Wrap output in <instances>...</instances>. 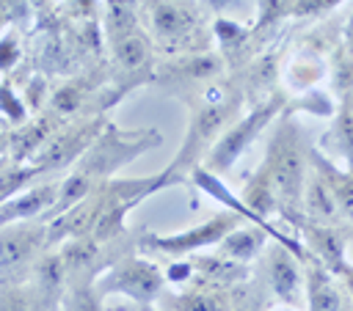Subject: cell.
<instances>
[{
    "instance_id": "d6a6232c",
    "label": "cell",
    "mask_w": 353,
    "mask_h": 311,
    "mask_svg": "<svg viewBox=\"0 0 353 311\" xmlns=\"http://www.w3.org/2000/svg\"><path fill=\"white\" fill-rule=\"evenodd\" d=\"M265 311H301V308H292V305H281V303H270Z\"/></svg>"
},
{
    "instance_id": "4dcf8cb0",
    "label": "cell",
    "mask_w": 353,
    "mask_h": 311,
    "mask_svg": "<svg viewBox=\"0 0 353 311\" xmlns=\"http://www.w3.org/2000/svg\"><path fill=\"white\" fill-rule=\"evenodd\" d=\"M105 311H160L154 305H138V303H113V305H105Z\"/></svg>"
},
{
    "instance_id": "52a82bcc",
    "label": "cell",
    "mask_w": 353,
    "mask_h": 311,
    "mask_svg": "<svg viewBox=\"0 0 353 311\" xmlns=\"http://www.w3.org/2000/svg\"><path fill=\"white\" fill-rule=\"evenodd\" d=\"M94 292L102 303H108L113 294H121L130 303L154 305L157 297L165 292L163 264H157L154 259H149L138 250L127 253L94 281Z\"/></svg>"
},
{
    "instance_id": "5b68a950",
    "label": "cell",
    "mask_w": 353,
    "mask_h": 311,
    "mask_svg": "<svg viewBox=\"0 0 353 311\" xmlns=\"http://www.w3.org/2000/svg\"><path fill=\"white\" fill-rule=\"evenodd\" d=\"M287 110V96L279 91L273 94L270 99L265 102H256V105H248L243 110V116L215 140V146L207 151V157L201 160V171L215 176V179H223L243 157L245 151L256 143V138L268 129V124H273L281 113Z\"/></svg>"
},
{
    "instance_id": "30bf717a",
    "label": "cell",
    "mask_w": 353,
    "mask_h": 311,
    "mask_svg": "<svg viewBox=\"0 0 353 311\" xmlns=\"http://www.w3.org/2000/svg\"><path fill=\"white\" fill-rule=\"evenodd\" d=\"M47 250V223L28 220L0 228V283H25L36 259Z\"/></svg>"
},
{
    "instance_id": "44dd1931",
    "label": "cell",
    "mask_w": 353,
    "mask_h": 311,
    "mask_svg": "<svg viewBox=\"0 0 353 311\" xmlns=\"http://www.w3.org/2000/svg\"><path fill=\"white\" fill-rule=\"evenodd\" d=\"M268 242H270V234H268L262 226L245 223V226L232 228V231L215 245V253H221L223 259H229V261H234V264L254 267V261L262 256V250H265Z\"/></svg>"
},
{
    "instance_id": "8fae6325",
    "label": "cell",
    "mask_w": 353,
    "mask_h": 311,
    "mask_svg": "<svg viewBox=\"0 0 353 311\" xmlns=\"http://www.w3.org/2000/svg\"><path fill=\"white\" fill-rule=\"evenodd\" d=\"M254 272L262 278L273 303L303 308V259L281 242H268L254 261Z\"/></svg>"
},
{
    "instance_id": "9a60e30c",
    "label": "cell",
    "mask_w": 353,
    "mask_h": 311,
    "mask_svg": "<svg viewBox=\"0 0 353 311\" xmlns=\"http://www.w3.org/2000/svg\"><path fill=\"white\" fill-rule=\"evenodd\" d=\"M303 308L306 311H350V283L334 278L309 253L303 256Z\"/></svg>"
},
{
    "instance_id": "4316f807",
    "label": "cell",
    "mask_w": 353,
    "mask_h": 311,
    "mask_svg": "<svg viewBox=\"0 0 353 311\" xmlns=\"http://www.w3.org/2000/svg\"><path fill=\"white\" fill-rule=\"evenodd\" d=\"M0 311H47L33 286L25 283H0Z\"/></svg>"
},
{
    "instance_id": "d4e9b609",
    "label": "cell",
    "mask_w": 353,
    "mask_h": 311,
    "mask_svg": "<svg viewBox=\"0 0 353 311\" xmlns=\"http://www.w3.org/2000/svg\"><path fill=\"white\" fill-rule=\"evenodd\" d=\"M270 303H273V300H270V294H268L262 278H259V275L254 272V267H251V275H248L243 283H237V286L232 289L229 311H265Z\"/></svg>"
},
{
    "instance_id": "4fadbf2b",
    "label": "cell",
    "mask_w": 353,
    "mask_h": 311,
    "mask_svg": "<svg viewBox=\"0 0 353 311\" xmlns=\"http://www.w3.org/2000/svg\"><path fill=\"white\" fill-rule=\"evenodd\" d=\"M295 231L303 253L320 261L334 278L350 283V226H317L301 220Z\"/></svg>"
},
{
    "instance_id": "ba28073f",
    "label": "cell",
    "mask_w": 353,
    "mask_h": 311,
    "mask_svg": "<svg viewBox=\"0 0 353 311\" xmlns=\"http://www.w3.org/2000/svg\"><path fill=\"white\" fill-rule=\"evenodd\" d=\"M243 223H245V217L237 215L234 209H221V212L210 215L204 223L190 226L185 231L154 234V231L143 228L141 239H138V253H157V256H168V259H185L193 253H204V250H212L232 228H237Z\"/></svg>"
},
{
    "instance_id": "3957f363",
    "label": "cell",
    "mask_w": 353,
    "mask_h": 311,
    "mask_svg": "<svg viewBox=\"0 0 353 311\" xmlns=\"http://www.w3.org/2000/svg\"><path fill=\"white\" fill-rule=\"evenodd\" d=\"M212 17H215V3H188V0L138 3V19L154 47L157 61L215 50L210 30Z\"/></svg>"
},
{
    "instance_id": "f1b7e54d",
    "label": "cell",
    "mask_w": 353,
    "mask_h": 311,
    "mask_svg": "<svg viewBox=\"0 0 353 311\" xmlns=\"http://www.w3.org/2000/svg\"><path fill=\"white\" fill-rule=\"evenodd\" d=\"M58 311H105V303L97 297L94 286H66Z\"/></svg>"
},
{
    "instance_id": "6da1fadb",
    "label": "cell",
    "mask_w": 353,
    "mask_h": 311,
    "mask_svg": "<svg viewBox=\"0 0 353 311\" xmlns=\"http://www.w3.org/2000/svg\"><path fill=\"white\" fill-rule=\"evenodd\" d=\"M176 99L185 102L190 116H188L185 140L174 154V160L165 165V171L171 173L174 184H188L190 171L201 165V160L215 146V140L243 116L245 99L234 74H223L210 83H201L179 94Z\"/></svg>"
},
{
    "instance_id": "2e32d148",
    "label": "cell",
    "mask_w": 353,
    "mask_h": 311,
    "mask_svg": "<svg viewBox=\"0 0 353 311\" xmlns=\"http://www.w3.org/2000/svg\"><path fill=\"white\" fill-rule=\"evenodd\" d=\"M63 124H66V121L58 118L55 113L41 110V113L30 116L22 127L8 129V162H11L14 168L28 165V162L41 151V146H44Z\"/></svg>"
},
{
    "instance_id": "7c38bea8",
    "label": "cell",
    "mask_w": 353,
    "mask_h": 311,
    "mask_svg": "<svg viewBox=\"0 0 353 311\" xmlns=\"http://www.w3.org/2000/svg\"><path fill=\"white\" fill-rule=\"evenodd\" d=\"M223 74H232L226 69L223 58L218 55V50H207V52H193V55L154 61L149 85L165 91L168 96H179V94L196 88V85L210 83V80L223 77Z\"/></svg>"
},
{
    "instance_id": "83f0119b",
    "label": "cell",
    "mask_w": 353,
    "mask_h": 311,
    "mask_svg": "<svg viewBox=\"0 0 353 311\" xmlns=\"http://www.w3.org/2000/svg\"><path fill=\"white\" fill-rule=\"evenodd\" d=\"M28 118H30V113H28V107H25V102H22V96H19V91L3 77V80H0V121H3V127H6V129H17V127H22Z\"/></svg>"
},
{
    "instance_id": "7a4b0ae2",
    "label": "cell",
    "mask_w": 353,
    "mask_h": 311,
    "mask_svg": "<svg viewBox=\"0 0 353 311\" xmlns=\"http://www.w3.org/2000/svg\"><path fill=\"white\" fill-rule=\"evenodd\" d=\"M160 143H163V132L160 129H152V127L124 129L116 121H108L102 127V132L94 138V143L83 151V157L61 176L55 206L50 209L47 220H52L61 212H66L69 206H74L94 187L105 184L108 179H116V173L121 168H127L141 154L157 149Z\"/></svg>"
},
{
    "instance_id": "d6986e66",
    "label": "cell",
    "mask_w": 353,
    "mask_h": 311,
    "mask_svg": "<svg viewBox=\"0 0 353 311\" xmlns=\"http://www.w3.org/2000/svg\"><path fill=\"white\" fill-rule=\"evenodd\" d=\"M28 283L33 286V292L39 294V300L44 303L47 311H58L61 297L66 292V270H63V261L55 248H47L36 259V264L28 275Z\"/></svg>"
},
{
    "instance_id": "9c48e42d",
    "label": "cell",
    "mask_w": 353,
    "mask_h": 311,
    "mask_svg": "<svg viewBox=\"0 0 353 311\" xmlns=\"http://www.w3.org/2000/svg\"><path fill=\"white\" fill-rule=\"evenodd\" d=\"M108 116H80L66 121L44 146L41 151L28 162L39 176H63L80 157L83 151L94 143V138L102 132L108 124Z\"/></svg>"
},
{
    "instance_id": "484cf974",
    "label": "cell",
    "mask_w": 353,
    "mask_h": 311,
    "mask_svg": "<svg viewBox=\"0 0 353 311\" xmlns=\"http://www.w3.org/2000/svg\"><path fill=\"white\" fill-rule=\"evenodd\" d=\"M25 61V30L8 25L0 33V77H11Z\"/></svg>"
},
{
    "instance_id": "ffe728a7",
    "label": "cell",
    "mask_w": 353,
    "mask_h": 311,
    "mask_svg": "<svg viewBox=\"0 0 353 311\" xmlns=\"http://www.w3.org/2000/svg\"><path fill=\"white\" fill-rule=\"evenodd\" d=\"M190 267H193V283H207V286H221V289H234L237 283H243L251 275V267L234 264L229 259H223L215 250H204V253H193L188 256Z\"/></svg>"
},
{
    "instance_id": "8992f818",
    "label": "cell",
    "mask_w": 353,
    "mask_h": 311,
    "mask_svg": "<svg viewBox=\"0 0 353 311\" xmlns=\"http://www.w3.org/2000/svg\"><path fill=\"white\" fill-rule=\"evenodd\" d=\"M141 231H143V226H138V228L130 226L121 237L108 239V242L94 239V237H77V239L61 242L55 250L66 270V286H94V281L110 264H116L121 256L138 250Z\"/></svg>"
},
{
    "instance_id": "5bb4252c",
    "label": "cell",
    "mask_w": 353,
    "mask_h": 311,
    "mask_svg": "<svg viewBox=\"0 0 353 311\" xmlns=\"http://www.w3.org/2000/svg\"><path fill=\"white\" fill-rule=\"evenodd\" d=\"M61 176H41L33 184L17 190L0 204V228L11 223H28V220H47L50 209L55 206Z\"/></svg>"
},
{
    "instance_id": "f546056e",
    "label": "cell",
    "mask_w": 353,
    "mask_h": 311,
    "mask_svg": "<svg viewBox=\"0 0 353 311\" xmlns=\"http://www.w3.org/2000/svg\"><path fill=\"white\" fill-rule=\"evenodd\" d=\"M28 14H30V3H0V33L8 25H17L25 30Z\"/></svg>"
},
{
    "instance_id": "603a6c76",
    "label": "cell",
    "mask_w": 353,
    "mask_h": 311,
    "mask_svg": "<svg viewBox=\"0 0 353 311\" xmlns=\"http://www.w3.org/2000/svg\"><path fill=\"white\" fill-rule=\"evenodd\" d=\"M97 19H99L102 41L116 39V36H124V33L141 28L138 3H130V0H108V3H99Z\"/></svg>"
},
{
    "instance_id": "277c9868",
    "label": "cell",
    "mask_w": 353,
    "mask_h": 311,
    "mask_svg": "<svg viewBox=\"0 0 353 311\" xmlns=\"http://www.w3.org/2000/svg\"><path fill=\"white\" fill-rule=\"evenodd\" d=\"M259 165L273 187L281 226L295 228L301 223V193L309 165H306V138L301 135V127L292 113L284 110L276 118V127L265 149V160Z\"/></svg>"
},
{
    "instance_id": "ac0fdd59",
    "label": "cell",
    "mask_w": 353,
    "mask_h": 311,
    "mask_svg": "<svg viewBox=\"0 0 353 311\" xmlns=\"http://www.w3.org/2000/svg\"><path fill=\"white\" fill-rule=\"evenodd\" d=\"M306 165L331 190V195H334V201L339 206L342 220L353 226V176H350V168H339L336 162H331L328 157H323L317 151V146H312L309 140H306Z\"/></svg>"
},
{
    "instance_id": "e0dca14e",
    "label": "cell",
    "mask_w": 353,
    "mask_h": 311,
    "mask_svg": "<svg viewBox=\"0 0 353 311\" xmlns=\"http://www.w3.org/2000/svg\"><path fill=\"white\" fill-rule=\"evenodd\" d=\"M232 289L207 286V283H190L185 289H165L154 308L160 311H229Z\"/></svg>"
},
{
    "instance_id": "1f68e13d",
    "label": "cell",
    "mask_w": 353,
    "mask_h": 311,
    "mask_svg": "<svg viewBox=\"0 0 353 311\" xmlns=\"http://www.w3.org/2000/svg\"><path fill=\"white\" fill-rule=\"evenodd\" d=\"M8 160V129L0 132V162Z\"/></svg>"
},
{
    "instance_id": "7402d4cb",
    "label": "cell",
    "mask_w": 353,
    "mask_h": 311,
    "mask_svg": "<svg viewBox=\"0 0 353 311\" xmlns=\"http://www.w3.org/2000/svg\"><path fill=\"white\" fill-rule=\"evenodd\" d=\"M331 118H334L331 121V129L314 146L331 162L342 160V168H350V160H353V116H350V99L336 102Z\"/></svg>"
},
{
    "instance_id": "cb8c5ba5",
    "label": "cell",
    "mask_w": 353,
    "mask_h": 311,
    "mask_svg": "<svg viewBox=\"0 0 353 311\" xmlns=\"http://www.w3.org/2000/svg\"><path fill=\"white\" fill-rule=\"evenodd\" d=\"M325 74L331 80V102H342L350 99L353 94V63H350V33L331 50L328 55V66Z\"/></svg>"
}]
</instances>
